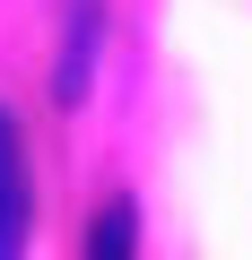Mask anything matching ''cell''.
<instances>
[{
	"mask_svg": "<svg viewBox=\"0 0 252 260\" xmlns=\"http://www.w3.org/2000/svg\"><path fill=\"white\" fill-rule=\"evenodd\" d=\"M26 225H35V191H26V139L0 113V260H26Z\"/></svg>",
	"mask_w": 252,
	"mask_h": 260,
	"instance_id": "1",
	"label": "cell"
},
{
	"mask_svg": "<svg viewBox=\"0 0 252 260\" xmlns=\"http://www.w3.org/2000/svg\"><path fill=\"white\" fill-rule=\"evenodd\" d=\"M96 35H104V0H70V44H61V104L87 95L96 78Z\"/></svg>",
	"mask_w": 252,
	"mask_h": 260,
	"instance_id": "2",
	"label": "cell"
},
{
	"mask_svg": "<svg viewBox=\"0 0 252 260\" xmlns=\"http://www.w3.org/2000/svg\"><path fill=\"white\" fill-rule=\"evenodd\" d=\"M87 260H139V208H131V200H104V208H96Z\"/></svg>",
	"mask_w": 252,
	"mask_h": 260,
	"instance_id": "3",
	"label": "cell"
}]
</instances>
